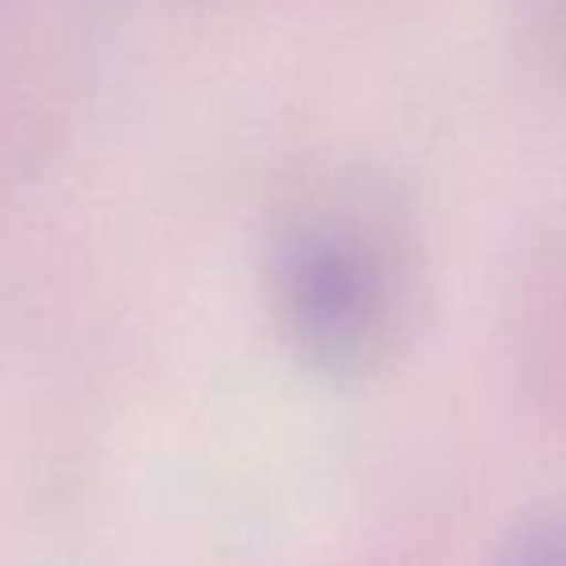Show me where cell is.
Returning a JSON list of instances; mask_svg holds the SVG:
<instances>
[{"label": "cell", "instance_id": "6da1fadb", "mask_svg": "<svg viewBox=\"0 0 566 566\" xmlns=\"http://www.w3.org/2000/svg\"><path fill=\"white\" fill-rule=\"evenodd\" d=\"M283 300L295 331L326 354L357 349L385 311V268L361 237L326 233L303 237L287 260Z\"/></svg>", "mask_w": 566, "mask_h": 566}, {"label": "cell", "instance_id": "7a4b0ae2", "mask_svg": "<svg viewBox=\"0 0 566 566\" xmlns=\"http://www.w3.org/2000/svg\"><path fill=\"white\" fill-rule=\"evenodd\" d=\"M524 566H566V543H558V547H539Z\"/></svg>", "mask_w": 566, "mask_h": 566}]
</instances>
